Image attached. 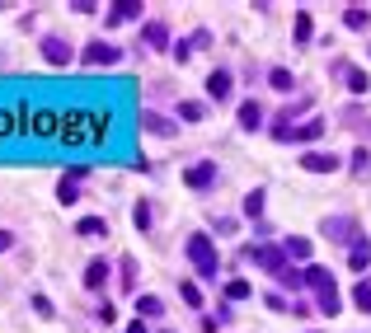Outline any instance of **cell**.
Instances as JSON below:
<instances>
[{
    "instance_id": "cell-1",
    "label": "cell",
    "mask_w": 371,
    "mask_h": 333,
    "mask_svg": "<svg viewBox=\"0 0 371 333\" xmlns=\"http://www.w3.org/2000/svg\"><path fill=\"white\" fill-rule=\"evenodd\" d=\"M306 286L315 291V301H319V314H339L343 310V301H339V286H334V272L329 268H306Z\"/></svg>"
},
{
    "instance_id": "cell-2",
    "label": "cell",
    "mask_w": 371,
    "mask_h": 333,
    "mask_svg": "<svg viewBox=\"0 0 371 333\" xmlns=\"http://www.w3.org/2000/svg\"><path fill=\"white\" fill-rule=\"evenodd\" d=\"M24 113V131L28 136H38V141H56V131H61V108H38V113H28V108H19Z\"/></svg>"
},
{
    "instance_id": "cell-3",
    "label": "cell",
    "mask_w": 371,
    "mask_h": 333,
    "mask_svg": "<svg viewBox=\"0 0 371 333\" xmlns=\"http://www.w3.org/2000/svg\"><path fill=\"white\" fill-rule=\"evenodd\" d=\"M56 141H61V146H89V108H66Z\"/></svg>"
},
{
    "instance_id": "cell-4",
    "label": "cell",
    "mask_w": 371,
    "mask_h": 333,
    "mask_svg": "<svg viewBox=\"0 0 371 333\" xmlns=\"http://www.w3.org/2000/svg\"><path fill=\"white\" fill-rule=\"evenodd\" d=\"M188 258H193V268L202 272V277H216V249H212V239L207 235H188Z\"/></svg>"
},
{
    "instance_id": "cell-5",
    "label": "cell",
    "mask_w": 371,
    "mask_h": 333,
    "mask_svg": "<svg viewBox=\"0 0 371 333\" xmlns=\"http://www.w3.org/2000/svg\"><path fill=\"white\" fill-rule=\"evenodd\" d=\"M244 258H249V263H259V268H264V272H273V277H282V272L292 268V258L282 254V249H268V244H249V249H244Z\"/></svg>"
},
{
    "instance_id": "cell-6",
    "label": "cell",
    "mask_w": 371,
    "mask_h": 333,
    "mask_svg": "<svg viewBox=\"0 0 371 333\" xmlns=\"http://www.w3.org/2000/svg\"><path fill=\"white\" fill-rule=\"evenodd\" d=\"M80 61H85V66H118V61H123V47H113V43L99 38V43H89V47L80 52Z\"/></svg>"
},
{
    "instance_id": "cell-7",
    "label": "cell",
    "mask_w": 371,
    "mask_h": 333,
    "mask_svg": "<svg viewBox=\"0 0 371 333\" xmlns=\"http://www.w3.org/2000/svg\"><path fill=\"white\" fill-rule=\"evenodd\" d=\"M273 136H277V141H319V136H324V122L310 118V122H301V127H273Z\"/></svg>"
},
{
    "instance_id": "cell-8",
    "label": "cell",
    "mask_w": 371,
    "mask_h": 333,
    "mask_svg": "<svg viewBox=\"0 0 371 333\" xmlns=\"http://www.w3.org/2000/svg\"><path fill=\"white\" fill-rule=\"evenodd\" d=\"M301 169H306V174H334V169H339V155L329 151H306L301 155Z\"/></svg>"
},
{
    "instance_id": "cell-9",
    "label": "cell",
    "mask_w": 371,
    "mask_h": 333,
    "mask_svg": "<svg viewBox=\"0 0 371 333\" xmlns=\"http://www.w3.org/2000/svg\"><path fill=\"white\" fill-rule=\"evenodd\" d=\"M132 19H141V0H113L104 24L113 28V24H132Z\"/></svg>"
},
{
    "instance_id": "cell-10",
    "label": "cell",
    "mask_w": 371,
    "mask_h": 333,
    "mask_svg": "<svg viewBox=\"0 0 371 333\" xmlns=\"http://www.w3.org/2000/svg\"><path fill=\"white\" fill-rule=\"evenodd\" d=\"M108 131H113V113H99V108H89V146H104Z\"/></svg>"
},
{
    "instance_id": "cell-11",
    "label": "cell",
    "mask_w": 371,
    "mask_h": 333,
    "mask_svg": "<svg viewBox=\"0 0 371 333\" xmlns=\"http://www.w3.org/2000/svg\"><path fill=\"white\" fill-rule=\"evenodd\" d=\"M184 183H188V188H212V183H216V164H212V160H202V164H188Z\"/></svg>"
},
{
    "instance_id": "cell-12",
    "label": "cell",
    "mask_w": 371,
    "mask_h": 333,
    "mask_svg": "<svg viewBox=\"0 0 371 333\" xmlns=\"http://www.w3.org/2000/svg\"><path fill=\"white\" fill-rule=\"evenodd\" d=\"M334 71H339V76L348 80V89H352V94H367V89H371L367 71H357V66H348V61H334Z\"/></svg>"
},
{
    "instance_id": "cell-13",
    "label": "cell",
    "mask_w": 371,
    "mask_h": 333,
    "mask_svg": "<svg viewBox=\"0 0 371 333\" xmlns=\"http://www.w3.org/2000/svg\"><path fill=\"white\" fill-rule=\"evenodd\" d=\"M43 56H47L52 66H71V56H76V52L66 47L61 38H43Z\"/></svg>"
},
{
    "instance_id": "cell-14",
    "label": "cell",
    "mask_w": 371,
    "mask_h": 333,
    "mask_svg": "<svg viewBox=\"0 0 371 333\" xmlns=\"http://www.w3.org/2000/svg\"><path fill=\"white\" fill-rule=\"evenodd\" d=\"M19 131H24V113L19 108H0V141L19 136Z\"/></svg>"
},
{
    "instance_id": "cell-15",
    "label": "cell",
    "mask_w": 371,
    "mask_h": 333,
    "mask_svg": "<svg viewBox=\"0 0 371 333\" xmlns=\"http://www.w3.org/2000/svg\"><path fill=\"white\" fill-rule=\"evenodd\" d=\"M141 127L151 131V136H174V122L160 118V113H141Z\"/></svg>"
},
{
    "instance_id": "cell-16",
    "label": "cell",
    "mask_w": 371,
    "mask_h": 333,
    "mask_svg": "<svg viewBox=\"0 0 371 333\" xmlns=\"http://www.w3.org/2000/svg\"><path fill=\"white\" fill-rule=\"evenodd\" d=\"M207 94H212L216 103L231 99V76H226V71H212V76H207Z\"/></svg>"
},
{
    "instance_id": "cell-17",
    "label": "cell",
    "mask_w": 371,
    "mask_h": 333,
    "mask_svg": "<svg viewBox=\"0 0 371 333\" xmlns=\"http://www.w3.org/2000/svg\"><path fill=\"white\" fill-rule=\"evenodd\" d=\"M104 282H108V263H104V258H94V263L85 268V286H89V291H99Z\"/></svg>"
},
{
    "instance_id": "cell-18",
    "label": "cell",
    "mask_w": 371,
    "mask_h": 333,
    "mask_svg": "<svg viewBox=\"0 0 371 333\" xmlns=\"http://www.w3.org/2000/svg\"><path fill=\"white\" fill-rule=\"evenodd\" d=\"M76 235H85V239H99V235H108V221L104 216H85L76 226Z\"/></svg>"
},
{
    "instance_id": "cell-19",
    "label": "cell",
    "mask_w": 371,
    "mask_h": 333,
    "mask_svg": "<svg viewBox=\"0 0 371 333\" xmlns=\"http://www.w3.org/2000/svg\"><path fill=\"white\" fill-rule=\"evenodd\" d=\"M259 122H264V108H259L254 99H249V103H240V127H249V131H254Z\"/></svg>"
},
{
    "instance_id": "cell-20",
    "label": "cell",
    "mask_w": 371,
    "mask_h": 333,
    "mask_svg": "<svg viewBox=\"0 0 371 333\" xmlns=\"http://www.w3.org/2000/svg\"><path fill=\"white\" fill-rule=\"evenodd\" d=\"M141 38H146V47H165V43H169V28L156 19V24H146V33H141Z\"/></svg>"
},
{
    "instance_id": "cell-21",
    "label": "cell",
    "mask_w": 371,
    "mask_h": 333,
    "mask_svg": "<svg viewBox=\"0 0 371 333\" xmlns=\"http://www.w3.org/2000/svg\"><path fill=\"white\" fill-rule=\"evenodd\" d=\"M136 314H141V319H156V314H165L160 296H136Z\"/></svg>"
},
{
    "instance_id": "cell-22",
    "label": "cell",
    "mask_w": 371,
    "mask_h": 333,
    "mask_svg": "<svg viewBox=\"0 0 371 333\" xmlns=\"http://www.w3.org/2000/svg\"><path fill=\"white\" fill-rule=\"evenodd\" d=\"M348 263H352L357 272H362V268L371 263V239H357V244H352V254H348Z\"/></svg>"
},
{
    "instance_id": "cell-23",
    "label": "cell",
    "mask_w": 371,
    "mask_h": 333,
    "mask_svg": "<svg viewBox=\"0 0 371 333\" xmlns=\"http://www.w3.org/2000/svg\"><path fill=\"white\" fill-rule=\"evenodd\" d=\"M324 230H329V239H352V221H348V216H334Z\"/></svg>"
},
{
    "instance_id": "cell-24",
    "label": "cell",
    "mask_w": 371,
    "mask_h": 333,
    "mask_svg": "<svg viewBox=\"0 0 371 333\" xmlns=\"http://www.w3.org/2000/svg\"><path fill=\"white\" fill-rule=\"evenodd\" d=\"M282 254H287V258H310V239H301V235H292V239L282 244Z\"/></svg>"
},
{
    "instance_id": "cell-25",
    "label": "cell",
    "mask_w": 371,
    "mask_h": 333,
    "mask_svg": "<svg viewBox=\"0 0 371 333\" xmlns=\"http://www.w3.org/2000/svg\"><path fill=\"white\" fill-rule=\"evenodd\" d=\"M367 19H371L367 5H348V14H343V24H348V28H367Z\"/></svg>"
},
{
    "instance_id": "cell-26",
    "label": "cell",
    "mask_w": 371,
    "mask_h": 333,
    "mask_svg": "<svg viewBox=\"0 0 371 333\" xmlns=\"http://www.w3.org/2000/svg\"><path fill=\"white\" fill-rule=\"evenodd\" d=\"M268 80H273V89H282V94H287V89L296 85V80H292V71H282V66H273V71H268Z\"/></svg>"
},
{
    "instance_id": "cell-27",
    "label": "cell",
    "mask_w": 371,
    "mask_h": 333,
    "mask_svg": "<svg viewBox=\"0 0 371 333\" xmlns=\"http://www.w3.org/2000/svg\"><path fill=\"white\" fill-rule=\"evenodd\" d=\"M179 296H184V301H188L193 310L202 305V291H198V282H179Z\"/></svg>"
},
{
    "instance_id": "cell-28",
    "label": "cell",
    "mask_w": 371,
    "mask_h": 333,
    "mask_svg": "<svg viewBox=\"0 0 371 333\" xmlns=\"http://www.w3.org/2000/svg\"><path fill=\"white\" fill-rule=\"evenodd\" d=\"M56 197H61L66 206H71V202H80V183H66V179H61V188H56Z\"/></svg>"
},
{
    "instance_id": "cell-29",
    "label": "cell",
    "mask_w": 371,
    "mask_h": 333,
    "mask_svg": "<svg viewBox=\"0 0 371 333\" xmlns=\"http://www.w3.org/2000/svg\"><path fill=\"white\" fill-rule=\"evenodd\" d=\"M371 169V151L362 146V151H352V174H367Z\"/></svg>"
},
{
    "instance_id": "cell-30",
    "label": "cell",
    "mask_w": 371,
    "mask_h": 333,
    "mask_svg": "<svg viewBox=\"0 0 371 333\" xmlns=\"http://www.w3.org/2000/svg\"><path fill=\"white\" fill-rule=\"evenodd\" d=\"M226 296H231V301H244V296H249V282H244V277L226 282Z\"/></svg>"
},
{
    "instance_id": "cell-31",
    "label": "cell",
    "mask_w": 371,
    "mask_h": 333,
    "mask_svg": "<svg viewBox=\"0 0 371 333\" xmlns=\"http://www.w3.org/2000/svg\"><path fill=\"white\" fill-rule=\"evenodd\" d=\"M352 301H357V310H367V314H371V286H367V282H357Z\"/></svg>"
},
{
    "instance_id": "cell-32",
    "label": "cell",
    "mask_w": 371,
    "mask_h": 333,
    "mask_svg": "<svg viewBox=\"0 0 371 333\" xmlns=\"http://www.w3.org/2000/svg\"><path fill=\"white\" fill-rule=\"evenodd\" d=\"M244 216H264V193H249L244 197Z\"/></svg>"
},
{
    "instance_id": "cell-33",
    "label": "cell",
    "mask_w": 371,
    "mask_h": 333,
    "mask_svg": "<svg viewBox=\"0 0 371 333\" xmlns=\"http://www.w3.org/2000/svg\"><path fill=\"white\" fill-rule=\"evenodd\" d=\"M132 221H136V230H146V226H151V206L136 202V206H132Z\"/></svg>"
},
{
    "instance_id": "cell-34",
    "label": "cell",
    "mask_w": 371,
    "mask_h": 333,
    "mask_svg": "<svg viewBox=\"0 0 371 333\" xmlns=\"http://www.w3.org/2000/svg\"><path fill=\"white\" fill-rule=\"evenodd\" d=\"M277 282H282V286H292V291H296V286H306V272H296V268H287V272H282Z\"/></svg>"
},
{
    "instance_id": "cell-35",
    "label": "cell",
    "mask_w": 371,
    "mask_h": 333,
    "mask_svg": "<svg viewBox=\"0 0 371 333\" xmlns=\"http://www.w3.org/2000/svg\"><path fill=\"white\" fill-rule=\"evenodd\" d=\"M306 38H310V14L301 10V14H296V43H306Z\"/></svg>"
},
{
    "instance_id": "cell-36",
    "label": "cell",
    "mask_w": 371,
    "mask_h": 333,
    "mask_svg": "<svg viewBox=\"0 0 371 333\" xmlns=\"http://www.w3.org/2000/svg\"><path fill=\"white\" fill-rule=\"evenodd\" d=\"M179 118H188V122H198V118H202V103H179Z\"/></svg>"
},
{
    "instance_id": "cell-37",
    "label": "cell",
    "mask_w": 371,
    "mask_h": 333,
    "mask_svg": "<svg viewBox=\"0 0 371 333\" xmlns=\"http://www.w3.org/2000/svg\"><path fill=\"white\" fill-rule=\"evenodd\" d=\"M33 310H38L43 319H52V314H56V310H52V301H47V296H33Z\"/></svg>"
},
{
    "instance_id": "cell-38",
    "label": "cell",
    "mask_w": 371,
    "mask_h": 333,
    "mask_svg": "<svg viewBox=\"0 0 371 333\" xmlns=\"http://www.w3.org/2000/svg\"><path fill=\"white\" fill-rule=\"evenodd\" d=\"M306 108H310V99H296V103H292V108H287V113H282V127H287V122H292L296 113H306Z\"/></svg>"
},
{
    "instance_id": "cell-39",
    "label": "cell",
    "mask_w": 371,
    "mask_h": 333,
    "mask_svg": "<svg viewBox=\"0 0 371 333\" xmlns=\"http://www.w3.org/2000/svg\"><path fill=\"white\" fill-rule=\"evenodd\" d=\"M89 179V169H85V164H76V169H66V183H85Z\"/></svg>"
},
{
    "instance_id": "cell-40",
    "label": "cell",
    "mask_w": 371,
    "mask_h": 333,
    "mask_svg": "<svg viewBox=\"0 0 371 333\" xmlns=\"http://www.w3.org/2000/svg\"><path fill=\"white\" fill-rule=\"evenodd\" d=\"M94 314H99V319H104V324H113V319H118V310L108 305V301H104V305H99V310H94Z\"/></svg>"
},
{
    "instance_id": "cell-41",
    "label": "cell",
    "mask_w": 371,
    "mask_h": 333,
    "mask_svg": "<svg viewBox=\"0 0 371 333\" xmlns=\"http://www.w3.org/2000/svg\"><path fill=\"white\" fill-rule=\"evenodd\" d=\"M5 249H14V235L10 230H0V254H5Z\"/></svg>"
},
{
    "instance_id": "cell-42",
    "label": "cell",
    "mask_w": 371,
    "mask_h": 333,
    "mask_svg": "<svg viewBox=\"0 0 371 333\" xmlns=\"http://www.w3.org/2000/svg\"><path fill=\"white\" fill-rule=\"evenodd\" d=\"M127 333H146V319H136V324H127Z\"/></svg>"
},
{
    "instance_id": "cell-43",
    "label": "cell",
    "mask_w": 371,
    "mask_h": 333,
    "mask_svg": "<svg viewBox=\"0 0 371 333\" xmlns=\"http://www.w3.org/2000/svg\"><path fill=\"white\" fill-rule=\"evenodd\" d=\"M367 56H371V47H367Z\"/></svg>"
},
{
    "instance_id": "cell-44",
    "label": "cell",
    "mask_w": 371,
    "mask_h": 333,
    "mask_svg": "<svg viewBox=\"0 0 371 333\" xmlns=\"http://www.w3.org/2000/svg\"><path fill=\"white\" fill-rule=\"evenodd\" d=\"M165 333H169V329H165Z\"/></svg>"
}]
</instances>
